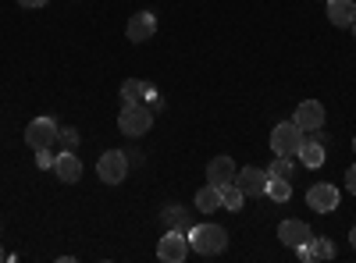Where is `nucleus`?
I'll return each mask as SVG.
<instances>
[{"label": "nucleus", "mask_w": 356, "mask_h": 263, "mask_svg": "<svg viewBox=\"0 0 356 263\" xmlns=\"http://www.w3.org/2000/svg\"><path fill=\"white\" fill-rule=\"evenodd\" d=\"M189 249L200 253V256H221L228 249V231L214 221H207V224H193L189 231Z\"/></svg>", "instance_id": "f257e3e1"}, {"label": "nucleus", "mask_w": 356, "mask_h": 263, "mask_svg": "<svg viewBox=\"0 0 356 263\" xmlns=\"http://www.w3.org/2000/svg\"><path fill=\"white\" fill-rule=\"evenodd\" d=\"M150 125H154V114H150L146 103H125L122 114H118V128H122V135H129V139L146 135Z\"/></svg>", "instance_id": "f03ea898"}, {"label": "nucleus", "mask_w": 356, "mask_h": 263, "mask_svg": "<svg viewBox=\"0 0 356 263\" xmlns=\"http://www.w3.org/2000/svg\"><path fill=\"white\" fill-rule=\"evenodd\" d=\"M303 139H307V132L296 121H282L271 132V150L278 157H296V153H300V146H303Z\"/></svg>", "instance_id": "7ed1b4c3"}, {"label": "nucleus", "mask_w": 356, "mask_h": 263, "mask_svg": "<svg viewBox=\"0 0 356 263\" xmlns=\"http://www.w3.org/2000/svg\"><path fill=\"white\" fill-rule=\"evenodd\" d=\"M97 174H100L104 185H122L129 178V153L125 150H107L97 160Z\"/></svg>", "instance_id": "20e7f679"}, {"label": "nucleus", "mask_w": 356, "mask_h": 263, "mask_svg": "<svg viewBox=\"0 0 356 263\" xmlns=\"http://www.w3.org/2000/svg\"><path fill=\"white\" fill-rule=\"evenodd\" d=\"M57 135H61V128H57L54 118H33L25 125V142L33 146V150H50L57 142Z\"/></svg>", "instance_id": "39448f33"}, {"label": "nucleus", "mask_w": 356, "mask_h": 263, "mask_svg": "<svg viewBox=\"0 0 356 263\" xmlns=\"http://www.w3.org/2000/svg\"><path fill=\"white\" fill-rule=\"evenodd\" d=\"M157 256L164 263H182L189 256V235H186V231H178V228H168V235L157 246Z\"/></svg>", "instance_id": "423d86ee"}, {"label": "nucleus", "mask_w": 356, "mask_h": 263, "mask_svg": "<svg viewBox=\"0 0 356 263\" xmlns=\"http://www.w3.org/2000/svg\"><path fill=\"white\" fill-rule=\"evenodd\" d=\"M307 207H310L314 214H332V210L339 207V189L328 185V182L310 185V192H307Z\"/></svg>", "instance_id": "0eeeda50"}, {"label": "nucleus", "mask_w": 356, "mask_h": 263, "mask_svg": "<svg viewBox=\"0 0 356 263\" xmlns=\"http://www.w3.org/2000/svg\"><path fill=\"white\" fill-rule=\"evenodd\" d=\"M278 239H282V246H289V249H300V246H307V242L314 239V231H310L307 221H282V224H278Z\"/></svg>", "instance_id": "6e6552de"}, {"label": "nucleus", "mask_w": 356, "mask_h": 263, "mask_svg": "<svg viewBox=\"0 0 356 263\" xmlns=\"http://www.w3.org/2000/svg\"><path fill=\"white\" fill-rule=\"evenodd\" d=\"M296 125H300L307 135L310 132H321V125H324V107L317 103V100H303L300 107H296V118H292Z\"/></svg>", "instance_id": "1a4fd4ad"}, {"label": "nucleus", "mask_w": 356, "mask_h": 263, "mask_svg": "<svg viewBox=\"0 0 356 263\" xmlns=\"http://www.w3.org/2000/svg\"><path fill=\"white\" fill-rule=\"evenodd\" d=\"M235 185H239L246 196L260 199V196H267V171H260V167H243L239 174H235Z\"/></svg>", "instance_id": "9d476101"}, {"label": "nucleus", "mask_w": 356, "mask_h": 263, "mask_svg": "<svg viewBox=\"0 0 356 263\" xmlns=\"http://www.w3.org/2000/svg\"><path fill=\"white\" fill-rule=\"evenodd\" d=\"M54 174H57V178H61L65 185H75V182L82 178V160L75 157V150H61V153H57Z\"/></svg>", "instance_id": "9b49d317"}, {"label": "nucleus", "mask_w": 356, "mask_h": 263, "mask_svg": "<svg viewBox=\"0 0 356 263\" xmlns=\"http://www.w3.org/2000/svg\"><path fill=\"white\" fill-rule=\"evenodd\" d=\"M235 174H239V171H235V160L232 157H214L211 164H207V182H211V185H218V189H225V185H232L235 182Z\"/></svg>", "instance_id": "f8f14e48"}, {"label": "nucleus", "mask_w": 356, "mask_h": 263, "mask_svg": "<svg viewBox=\"0 0 356 263\" xmlns=\"http://www.w3.org/2000/svg\"><path fill=\"white\" fill-rule=\"evenodd\" d=\"M154 33H157V18H154L150 11H139V15H132V18H129L125 36H129L132 43H146V40H154Z\"/></svg>", "instance_id": "ddd939ff"}, {"label": "nucleus", "mask_w": 356, "mask_h": 263, "mask_svg": "<svg viewBox=\"0 0 356 263\" xmlns=\"http://www.w3.org/2000/svg\"><path fill=\"white\" fill-rule=\"evenodd\" d=\"M328 4V22L335 28H349L356 22V0H324Z\"/></svg>", "instance_id": "4468645a"}, {"label": "nucleus", "mask_w": 356, "mask_h": 263, "mask_svg": "<svg viewBox=\"0 0 356 263\" xmlns=\"http://www.w3.org/2000/svg\"><path fill=\"white\" fill-rule=\"evenodd\" d=\"M296 253H300L303 263H314V260H332V256H335V246H332V239H317V235H314L307 246H300Z\"/></svg>", "instance_id": "2eb2a0df"}, {"label": "nucleus", "mask_w": 356, "mask_h": 263, "mask_svg": "<svg viewBox=\"0 0 356 263\" xmlns=\"http://www.w3.org/2000/svg\"><path fill=\"white\" fill-rule=\"evenodd\" d=\"M196 210H203V214H211V210H221V189L207 182V185H203V189L196 192Z\"/></svg>", "instance_id": "dca6fc26"}, {"label": "nucleus", "mask_w": 356, "mask_h": 263, "mask_svg": "<svg viewBox=\"0 0 356 263\" xmlns=\"http://www.w3.org/2000/svg\"><path fill=\"white\" fill-rule=\"evenodd\" d=\"M296 157H300L307 167H321L328 153H324V146L317 139H303V146H300V153H296Z\"/></svg>", "instance_id": "f3484780"}, {"label": "nucleus", "mask_w": 356, "mask_h": 263, "mask_svg": "<svg viewBox=\"0 0 356 263\" xmlns=\"http://www.w3.org/2000/svg\"><path fill=\"white\" fill-rule=\"evenodd\" d=\"M243 199H246V192H243L239 185H235V182H232V185H225V189H221V210L239 214V210H243Z\"/></svg>", "instance_id": "a211bd4d"}, {"label": "nucleus", "mask_w": 356, "mask_h": 263, "mask_svg": "<svg viewBox=\"0 0 356 263\" xmlns=\"http://www.w3.org/2000/svg\"><path fill=\"white\" fill-rule=\"evenodd\" d=\"M267 199H275V203L292 199V182H289V178H275V174H267Z\"/></svg>", "instance_id": "6ab92c4d"}, {"label": "nucleus", "mask_w": 356, "mask_h": 263, "mask_svg": "<svg viewBox=\"0 0 356 263\" xmlns=\"http://www.w3.org/2000/svg\"><path fill=\"white\" fill-rule=\"evenodd\" d=\"M146 85H150V82L125 78V82H122V103H143V100H146Z\"/></svg>", "instance_id": "aec40b11"}, {"label": "nucleus", "mask_w": 356, "mask_h": 263, "mask_svg": "<svg viewBox=\"0 0 356 263\" xmlns=\"http://www.w3.org/2000/svg\"><path fill=\"white\" fill-rule=\"evenodd\" d=\"M164 224L168 228H178V231H189L193 228L189 210H182V207H164Z\"/></svg>", "instance_id": "412c9836"}, {"label": "nucleus", "mask_w": 356, "mask_h": 263, "mask_svg": "<svg viewBox=\"0 0 356 263\" xmlns=\"http://www.w3.org/2000/svg\"><path fill=\"white\" fill-rule=\"evenodd\" d=\"M267 174H275V178H296V167H292V157H275L271 167H267Z\"/></svg>", "instance_id": "4be33fe9"}, {"label": "nucleus", "mask_w": 356, "mask_h": 263, "mask_svg": "<svg viewBox=\"0 0 356 263\" xmlns=\"http://www.w3.org/2000/svg\"><path fill=\"white\" fill-rule=\"evenodd\" d=\"M57 142H61V150H75V146H79V132L75 128H61Z\"/></svg>", "instance_id": "5701e85b"}, {"label": "nucleus", "mask_w": 356, "mask_h": 263, "mask_svg": "<svg viewBox=\"0 0 356 263\" xmlns=\"http://www.w3.org/2000/svg\"><path fill=\"white\" fill-rule=\"evenodd\" d=\"M54 160H57V153H50V150H36V167L50 171V167H54Z\"/></svg>", "instance_id": "b1692460"}, {"label": "nucleus", "mask_w": 356, "mask_h": 263, "mask_svg": "<svg viewBox=\"0 0 356 263\" xmlns=\"http://www.w3.org/2000/svg\"><path fill=\"white\" fill-rule=\"evenodd\" d=\"M346 189H349V192L356 196V164H353V167L346 171Z\"/></svg>", "instance_id": "393cba45"}, {"label": "nucleus", "mask_w": 356, "mask_h": 263, "mask_svg": "<svg viewBox=\"0 0 356 263\" xmlns=\"http://www.w3.org/2000/svg\"><path fill=\"white\" fill-rule=\"evenodd\" d=\"M22 8H29V11H36V8H43V4H50V0H18Z\"/></svg>", "instance_id": "a878e982"}, {"label": "nucleus", "mask_w": 356, "mask_h": 263, "mask_svg": "<svg viewBox=\"0 0 356 263\" xmlns=\"http://www.w3.org/2000/svg\"><path fill=\"white\" fill-rule=\"evenodd\" d=\"M349 246H353V249H356V228H353V231H349Z\"/></svg>", "instance_id": "bb28decb"}, {"label": "nucleus", "mask_w": 356, "mask_h": 263, "mask_svg": "<svg viewBox=\"0 0 356 263\" xmlns=\"http://www.w3.org/2000/svg\"><path fill=\"white\" fill-rule=\"evenodd\" d=\"M4 260H8V253H4V249H0V263H4Z\"/></svg>", "instance_id": "cd10ccee"}, {"label": "nucleus", "mask_w": 356, "mask_h": 263, "mask_svg": "<svg viewBox=\"0 0 356 263\" xmlns=\"http://www.w3.org/2000/svg\"><path fill=\"white\" fill-rule=\"evenodd\" d=\"M353 153H356V139H353Z\"/></svg>", "instance_id": "c85d7f7f"}]
</instances>
